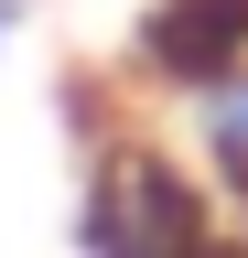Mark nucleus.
<instances>
[{"label":"nucleus","instance_id":"f257e3e1","mask_svg":"<svg viewBox=\"0 0 248 258\" xmlns=\"http://www.w3.org/2000/svg\"><path fill=\"white\" fill-rule=\"evenodd\" d=\"M76 258H227V205L205 194V172L183 161L173 129H151L130 108H76Z\"/></svg>","mask_w":248,"mask_h":258},{"label":"nucleus","instance_id":"20e7f679","mask_svg":"<svg viewBox=\"0 0 248 258\" xmlns=\"http://www.w3.org/2000/svg\"><path fill=\"white\" fill-rule=\"evenodd\" d=\"M22 22H33V0H0V64H11V43H22Z\"/></svg>","mask_w":248,"mask_h":258},{"label":"nucleus","instance_id":"7ed1b4c3","mask_svg":"<svg viewBox=\"0 0 248 258\" xmlns=\"http://www.w3.org/2000/svg\"><path fill=\"white\" fill-rule=\"evenodd\" d=\"M173 140H183V161L205 172V194L227 205V226L248 237V64H227L216 86H194L173 108Z\"/></svg>","mask_w":248,"mask_h":258},{"label":"nucleus","instance_id":"f03ea898","mask_svg":"<svg viewBox=\"0 0 248 258\" xmlns=\"http://www.w3.org/2000/svg\"><path fill=\"white\" fill-rule=\"evenodd\" d=\"M227 64H248V0H140L130 43H119V76L151 108H183Z\"/></svg>","mask_w":248,"mask_h":258},{"label":"nucleus","instance_id":"39448f33","mask_svg":"<svg viewBox=\"0 0 248 258\" xmlns=\"http://www.w3.org/2000/svg\"><path fill=\"white\" fill-rule=\"evenodd\" d=\"M227 258H248V237H227Z\"/></svg>","mask_w":248,"mask_h":258}]
</instances>
